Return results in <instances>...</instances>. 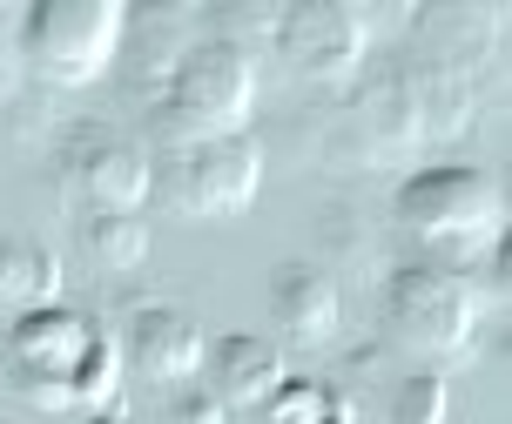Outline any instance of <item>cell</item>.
I'll list each match as a JSON object with an SVG mask.
<instances>
[{
    "instance_id": "6",
    "label": "cell",
    "mask_w": 512,
    "mask_h": 424,
    "mask_svg": "<svg viewBox=\"0 0 512 424\" xmlns=\"http://www.w3.org/2000/svg\"><path fill=\"white\" fill-rule=\"evenodd\" d=\"M411 7L384 0H290L277 21V54L297 81H351L384 34H405Z\"/></svg>"
},
{
    "instance_id": "5",
    "label": "cell",
    "mask_w": 512,
    "mask_h": 424,
    "mask_svg": "<svg viewBox=\"0 0 512 424\" xmlns=\"http://www.w3.org/2000/svg\"><path fill=\"white\" fill-rule=\"evenodd\" d=\"M486 310L492 303L479 290V270H445L425 256L384 270V337L411 357H465L479 344Z\"/></svg>"
},
{
    "instance_id": "4",
    "label": "cell",
    "mask_w": 512,
    "mask_h": 424,
    "mask_svg": "<svg viewBox=\"0 0 512 424\" xmlns=\"http://www.w3.org/2000/svg\"><path fill=\"white\" fill-rule=\"evenodd\" d=\"M250 108H256V61H250V48L203 34V41L169 68V81H162V101H155V128L149 135H155V149L236 135V128H250Z\"/></svg>"
},
{
    "instance_id": "9",
    "label": "cell",
    "mask_w": 512,
    "mask_h": 424,
    "mask_svg": "<svg viewBox=\"0 0 512 424\" xmlns=\"http://www.w3.org/2000/svg\"><path fill=\"white\" fill-rule=\"evenodd\" d=\"M54 175L81 209H142L155 189V155L115 122H75L54 149Z\"/></svg>"
},
{
    "instance_id": "7",
    "label": "cell",
    "mask_w": 512,
    "mask_h": 424,
    "mask_svg": "<svg viewBox=\"0 0 512 424\" xmlns=\"http://www.w3.org/2000/svg\"><path fill=\"white\" fill-rule=\"evenodd\" d=\"M128 7L122 0H41L21 21V68L41 88H88L122 61Z\"/></svg>"
},
{
    "instance_id": "10",
    "label": "cell",
    "mask_w": 512,
    "mask_h": 424,
    "mask_svg": "<svg viewBox=\"0 0 512 424\" xmlns=\"http://www.w3.org/2000/svg\"><path fill=\"white\" fill-rule=\"evenodd\" d=\"M411 34H425V54L452 61V68H492L506 48V7L499 0H438V7H411Z\"/></svg>"
},
{
    "instance_id": "20",
    "label": "cell",
    "mask_w": 512,
    "mask_h": 424,
    "mask_svg": "<svg viewBox=\"0 0 512 424\" xmlns=\"http://www.w3.org/2000/svg\"><path fill=\"white\" fill-rule=\"evenodd\" d=\"M277 21H283V0H216L209 7V34L216 41H236V48H250L256 34L270 41Z\"/></svg>"
},
{
    "instance_id": "23",
    "label": "cell",
    "mask_w": 512,
    "mask_h": 424,
    "mask_svg": "<svg viewBox=\"0 0 512 424\" xmlns=\"http://www.w3.org/2000/svg\"><path fill=\"white\" fill-rule=\"evenodd\" d=\"M88 424H135V418H128V411H115V404H108V411H95V418H88Z\"/></svg>"
},
{
    "instance_id": "11",
    "label": "cell",
    "mask_w": 512,
    "mask_h": 424,
    "mask_svg": "<svg viewBox=\"0 0 512 424\" xmlns=\"http://www.w3.org/2000/svg\"><path fill=\"white\" fill-rule=\"evenodd\" d=\"M270 317L297 350H324L344 330V290L324 263H277L270 276Z\"/></svg>"
},
{
    "instance_id": "8",
    "label": "cell",
    "mask_w": 512,
    "mask_h": 424,
    "mask_svg": "<svg viewBox=\"0 0 512 424\" xmlns=\"http://www.w3.org/2000/svg\"><path fill=\"white\" fill-rule=\"evenodd\" d=\"M256 189H263V142L250 128L236 135H209V142H182V149H155V189L176 216H196V223H216V216H236L250 209Z\"/></svg>"
},
{
    "instance_id": "2",
    "label": "cell",
    "mask_w": 512,
    "mask_h": 424,
    "mask_svg": "<svg viewBox=\"0 0 512 424\" xmlns=\"http://www.w3.org/2000/svg\"><path fill=\"white\" fill-rule=\"evenodd\" d=\"M7 377L34 411H108L122 391V344L88 310L41 303L7 330Z\"/></svg>"
},
{
    "instance_id": "17",
    "label": "cell",
    "mask_w": 512,
    "mask_h": 424,
    "mask_svg": "<svg viewBox=\"0 0 512 424\" xmlns=\"http://www.w3.org/2000/svg\"><path fill=\"white\" fill-rule=\"evenodd\" d=\"M324 250L344 263V270H384V243H378V229L364 223V209H351V202H337L331 216H324Z\"/></svg>"
},
{
    "instance_id": "1",
    "label": "cell",
    "mask_w": 512,
    "mask_h": 424,
    "mask_svg": "<svg viewBox=\"0 0 512 424\" xmlns=\"http://www.w3.org/2000/svg\"><path fill=\"white\" fill-rule=\"evenodd\" d=\"M486 108V81L452 68L438 54H391L371 75L351 81V95L324 122V162L331 169H398L418 155L472 135Z\"/></svg>"
},
{
    "instance_id": "19",
    "label": "cell",
    "mask_w": 512,
    "mask_h": 424,
    "mask_svg": "<svg viewBox=\"0 0 512 424\" xmlns=\"http://www.w3.org/2000/svg\"><path fill=\"white\" fill-rule=\"evenodd\" d=\"M391 424H452V384L438 371H411L391 391Z\"/></svg>"
},
{
    "instance_id": "24",
    "label": "cell",
    "mask_w": 512,
    "mask_h": 424,
    "mask_svg": "<svg viewBox=\"0 0 512 424\" xmlns=\"http://www.w3.org/2000/svg\"><path fill=\"white\" fill-rule=\"evenodd\" d=\"M331 424H358V418H351V404H337V411H331Z\"/></svg>"
},
{
    "instance_id": "21",
    "label": "cell",
    "mask_w": 512,
    "mask_h": 424,
    "mask_svg": "<svg viewBox=\"0 0 512 424\" xmlns=\"http://www.w3.org/2000/svg\"><path fill=\"white\" fill-rule=\"evenodd\" d=\"M21 21H27V7H14V0H0V101H14L21 95Z\"/></svg>"
},
{
    "instance_id": "14",
    "label": "cell",
    "mask_w": 512,
    "mask_h": 424,
    "mask_svg": "<svg viewBox=\"0 0 512 424\" xmlns=\"http://www.w3.org/2000/svg\"><path fill=\"white\" fill-rule=\"evenodd\" d=\"M128 34L149 41V54H142V88H162L169 68L209 34V7H196V0H155L149 14H128Z\"/></svg>"
},
{
    "instance_id": "18",
    "label": "cell",
    "mask_w": 512,
    "mask_h": 424,
    "mask_svg": "<svg viewBox=\"0 0 512 424\" xmlns=\"http://www.w3.org/2000/svg\"><path fill=\"white\" fill-rule=\"evenodd\" d=\"M337 391L331 384H317V377H283L277 391L263 398V424H331L337 411Z\"/></svg>"
},
{
    "instance_id": "12",
    "label": "cell",
    "mask_w": 512,
    "mask_h": 424,
    "mask_svg": "<svg viewBox=\"0 0 512 424\" xmlns=\"http://www.w3.org/2000/svg\"><path fill=\"white\" fill-rule=\"evenodd\" d=\"M115 344H122V357L142 377H155V384H182V377L203 371V330L189 324L182 310H169V303H135V310H128V330Z\"/></svg>"
},
{
    "instance_id": "13",
    "label": "cell",
    "mask_w": 512,
    "mask_h": 424,
    "mask_svg": "<svg viewBox=\"0 0 512 424\" xmlns=\"http://www.w3.org/2000/svg\"><path fill=\"white\" fill-rule=\"evenodd\" d=\"M203 364H209V391L223 404H263L283 377H290L283 371V350L270 344V337H250V330L216 337V344L203 350Z\"/></svg>"
},
{
    "instance_id": "15",
    "label": "cell",
    "mask_w": 512,
    "mask_h": 424,
    "mask_svg": "<svg viewBox=\"0 0 512 424\" xmlns=\"http://www.w3.org/2000/svg\"><path fill=\"white\" fill-rule=\"evenodd\" d=\"M75 229H81V250H88L95 270H135V263H149V216L142 209H81Z\"/></svg>"
},
{
    "instance_id": "22",
    "label": "cell",
    "mask_w": 512,
    "mask_h": 424,
    "mask_svg": "<svg viewBox=\"0 0 512 424\" xmlns=\"http://www.w3.org/2000/svg\"><path fill=\"white\" fill-rule=\"evenodd\" d=\"M176 424H230V404L216 398L209 384H189L176 398Z\"/></svg>"
},
{
    "instance_id": "3",
    "label": "cell",
    "mask_w": 512,
    "mask_h": 424,
    "mask_svg": "<svg viewBox=\"0 0 512 424\" xmlns=\"http://www.w3.org/2000/svg\"><path fill=\"white\" fill-rule=\"evenodd\" d=\"M391 223L405 229L425 263L479 270L506 236V182L479 162H432L411 169L391 196Z\"/></svg>"
},
{
    "instance_id": "16",
    "label": "cell",
    "mask_w": 512,
    "mask_h": 424,
    "mask_svg": "<svg viewBox=\"0 0 512 424\" xmlns=\"http://www.w3.org/2000/svg\"><path fill=\"white\" fill-rule=\"evenodd\" d=\"M54 297H61V256L34 236H0V303L41 310Z\"/></svg>"
}]
</instances>
